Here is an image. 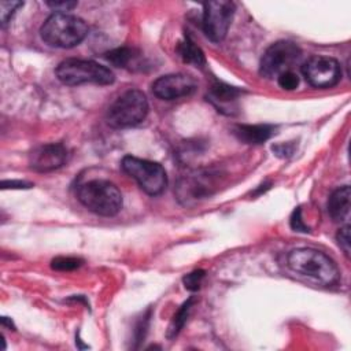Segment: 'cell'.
I'll return each instance as SVG.
<instances>
[{
  "label": "cell",
  "instance_id": "ffe728a7",
  "mask_svg": "<svg viewBox=\"0 0 351 351\" xmlns=\"http://www.w3.org/2000/svg\"><path fill=\"white\" fill-rule=\"evenodd\" d=\"M204 274H206V271L202 270V269L191 271L189 274H186V276L182 278L184 287H185L188 291H192V292L197 291V289L200 288V285H202V281H203V278H204Z\"/></svg>",
  "mask_w": 351,
  "mask_h": 351
},
{
  "label": "cell",
  "instance_id": "e0dca14e",
  "mask_svg": "<svg viewBox=\"0 0 351 351\" xmlns=\"http://www.w3.org/2000/svg\"><path fill=\"white\" fill-rule=\"evenodd\" d=\"M138 56H140V53L134 48H129V47L115 48L106 53V59L110 63H112L117 67H123V69H130V70L136 67Z\"/></svg>",
  "mask_w": 351,
  "mask_h": 351
},
{
  "label": "cell",
  "instance_id": "44dd1931",
  "mask_svg": "<svg viewBox=\"0 0 351 351\" xmlns=\"http://www.w3.org/2000/svg\"><path fill=\"white\" fill-rule=\"evenodd\" d=\"M278 85L285 90H293L299 85V77L293 70L285 71L277 77Z\"/></svg>",
  "mask_w": 351,
  "mask_h": 351
},
{
  "label": "cell",
  "instance_id": "d6986e66",
  "mask_svg": "<svg viewBox=\"0 0 351 351\" xmlns=\"http://www.w3.org/2000/svg\"><path fill=\"white\" fill-rule=\"evenodd\" d=\"M81 265H82V259L75 256H58L51 262V267L59 271H70L80 267Z\"/></svg>",
  "mask_w": 351,
  "mask_h": 351
},
{
  "label": "cell",
  "instance_id": "52a82bcc",
  "mask_svg": "<svg viewBox=\"0 0 351 351\" xmlns=\"http://www.w3.org/2000/svg\"><path fill=\"white\" fill-rule=\"evenodd\" d=\"M302 51L292 41H277L271 44L262 55L259 73L265 78H277L280 74L292 70L300 60Z\"/></svg>",
  "mask_w": 351,
  "mask_h": 351
},
{
  "label": "cell",
  "instance_id": "ac0fdd59",
  "mask_svg": "<svg viewBox=\"0 0 351 351\" xmlns=\"http://www.w3.org/2000/svg\"><path fill=\"white\" fill-rule=\"evenodd\" d=\"M195 299L193 298H189L186 302H184L181 304V307L178 308V311L173 315L170 324H169V328H167V339H174L180 332L181 329L184 328L186 319H188V315H189V311L192 308V304H193Z\"/></svg>",
  "mask_w": 351,
  "mask_h": 351
},
{
  "label": "cell",
  "instance_id": "6da1fadb",
  "mask_svg": "<svg viewBox=\"0 0 351 351\" xmlns=\"http://www.w3.org/2000/svg\"><path fill=\"white\" fill-rule=\"evenodd\" d=\"M288 266L321 285L332 287L339 282L340 271L332 258L315 248H295L287 256Z\"/></svg>",
  "mask_w": 351,
  "mask_h": 351
},
{
  "label": "cell",
  "instance_id": "8992f818",
  "mask_svg": "<svg viewBox=\"0 0 351 351\" xmlns=\"http://www.w3.org/2000/svg\"><path fill=\"white\" fill-rule=\"evenodd\" d=\"M121 166L123 171L136 180L140 188L151 196L162 193L167 185L166 170L158 162L128 155L122 159Z\"/></svg>",
  "mask_w": 351,
  "mask_h": 351
},
{
  "label": "cell",
  "instance_id": "d4e9b609",
  "mask_svg": "<svg viewBox=\"0 0 351 351\" xmlns=\"http://www.w3.org/2000/svg\"><path fill=\"white\" fill-rule=\"evenodd\" d=\"M47 5L56 12H67L77 7V1H47Z\"/></svg>",
  "mask_w": 351,
  "mask_h": 351
},
{
  "label": "cell",
  "instance_id": "484cf974",
  "mask_svg": "<svg viewBox=\"0 0 351 351\" xmlns=\"http://www.w3.org/2000/svg\"><path fill=\"white\" fill-rule=\"evenodd\" d=\"M273 151L278 155V156H289L292 155L293 152V144H289V143H285V144H278V145H274L273 147Z\"/></svg>",
  "mask_w": 351,
  "mask_h": 351
},
{
  "label": "cell",
  "instance_id": "9a60e30c",
  "mask_svg": "<svg viewBox=\"0 0 351 351\" xmlns=\"http://www.w3.org/2000/svg\"><path fill=\"white\" fill-rule=\"evenodd\" d=\"M351 191L348 185L337 188L328 200V213L335 222H344L350 215Z\"/></svg>",
  "mask_w": 351,
  "mask_h": 351
},
{
  "label": "cell",
  "instance_id": "8fae6325",
  "mask_svg": "<svg viewBox=\"0 0 351 351\" xmlns=\"http://www.w3.org/2000/svg\"><path fill=\"white\" fill-rule=\"evenodd\" d=\"M196 90V81L184 73L166 74L152 84V92L162 100H176L191 96Z\"/></svg>",
  "mask_w": 351,
  "mask_h": 351
},
{
  "label": "cell",
  "instance_id": "7402d4cb",
  "mask_svg": "<svg viewBox=\"0 0 351 351\" xmlns=\"http://www.w3.org/2000/svg\"><path fill=\"white\" fill-rule=\"evenodd\" d=\"M22 1H0V18H1V25L4 26L11 15L15 12L16 8L22 7Z\"/></svg>",
  "mask_w": 351,
  "mask_h": 351
},
{
  "label": "cell",
  "instance_id": "4316f807",
  "mask_svg": "<svg viewBox=\"0 0 351 351\" xmlns=\"http://www.w3.org/2000/svg\"><path fill=\"white\" fill-rule=\"evenodd\" d=\"M30 186H33V184L26 182V181H3L1 182V188L3 189H7V188L21 189V188H30Z\"/></svg>",
  "mask_w": 351,
  "mask_h": 351
},
{
  "label": "cell",
  "instance_id": "603a6c76",
  "mask_svg": "<svg viewBox=\"0 0 351 351\" xmlns=\"http://www.w3.org/2000/svg\"><path fill=\"white\" fill-rule=\"evenodd\" d=\"M336 239H337L339 247L341 248L344 255L348 258L350 256V226L344 225L343 228H340Z\"/></svg>",
  "mask_w": 351,
  "mask_h": 351
},
{
  "label": "cell",
  "instance_id": "7c38bea8",
  "mask_svg": "<svg viewBox=\"0 0 351 351\" xmlns=\"http://www.w3.org/2000/svg\"><path fill=\"white\" fill-rule=\"evenodd\" d=\"M67 148L60 143L44 144L33 149L29 155V165L38 173H48L62 167L67 160Z\"/></svg>",
  "mask_w": 351,
  "mask_h": 351
},
{
  "label": "cell",
  "instance_id": "277c9868",
  "mask_svg": "<svg viewBox=\"0 0 351 351\" xmlns=\"http://www.w3.org/2000/svg\"><path fill=\"white\" fill-rule=\"evenodd\" d=\"M55 74L60 82L70 86L82 84L110 85L114 82V73L108 67L93 60L74 58L60 62Z\"/></svg>",
  "mask_w": 351,
  "mask_h": 351
},
{
  "label": "cell",
  "instance_id": "9c48e42d",
  "mask_svg": "<svg viewBox=\"0 0 351 351\" xmlns=\"http://www.w3.org/2000/svg\"><path fill=\"white\" fill-rule=\"evenodd\" d=\"M236 4L226 0H215L203 4V32L213 43H219L226 37L232 19L234 16Z\"/></svg>",
  "mask_w": 351,
  "mask_h": 351
},
{
  "label": "cell",
  "instance_id": "cb8c5ba5",
  "mask_svg": "<svg viewBox=\"0 0 351 351\" xmlns=\"http://www.w3.org/2000/svg\"><path fill=\"white\" fill-rule=\"evenodd\" d=\"M289 222H291V228H292L295 232H303V233H306V232L310 230L308 226H307V225L303 222V219H302V210H300V207H298V208L293 210Z\"/></svg>",
  "mask_w": 351,
  "mask_h": 351
},
{
  "label": "cell",
  "instance_id": "3957f363",
  "mask_svg": "<svg viewBox=\"0 0 351 351\" xmlns=\"http://www.w3.org/2000/svg\"><path fill=\"white\" fill-rule=\"evenodd\" d=\"M77 197L89 211L101 217H114L122 208V193L118 186L107 180H90L81 184Z\"/></svg>",
  "mask_w": 351,
  "mask_h": 351
},
{
  "label": "cell",
  "instance_id": "30bf717a",
  "mask_svg": "<svg viewBox=\"0 0 351 351\" xmlns=\"http://www.w3.org/2000/svg\"><path fill=\"white\" fill-rule=\"evenodd\" d=\"M302 73L307 82L314 88H332L341 78V67L339 62L333 58L321 55L308 58L302 66Z\"/></svg>",
  "mask_w": 351,
  "mask_h": 351
},
{
  "label": "cell",
  "instance_id": "2e32d148",
  "mask_svg": "<svg viewBox=\"0 0 351 351\" xmlns=\"http://www.w3.org/2000/svg\"><path fill=\"white\" fill-rule=\"evenodd\" d=\"M177 52L180 55V58L182 59V62L192 64L195 67H203L206 64V56L203 53V51L186 36L184 37L178 45H177Z\"/></svg>",
  "mask_w": 351,
  "mask_h": 351
},
{
  "label": "cell",
  "instance_id": "7a4b0ae2",
  "mask_svg": "<svg viewBox=\"0 0 351 351\" xmlns=\"http://www.w3.org/2000/svg\"><path fill=\"white\" fill-rule=\"evenodd\" d=\"M88 34V25L80 16L69 12H53L40 29V36L51 47L73 48Z\"/></svg>",
  "mask_w": 351,
  "mask_h": 351
},
{
  "label": "cell",
  "instance_id": "ba28073f",
  "mask_svg": "<svg viewBox=\"0 0 351 351\" xmlns=\"http://www.w3.org/2000/svg\"><path fill=\"white\" fill-rule=\"evenodd\" d=\"M219 171L213 170H199L184 176L178 180L176 193L180 203L185 206H192L202 199L208 197L218 185Z\"/></svg>",
  "mask_w": 351,
  "mask_h": 351
},
{
  "label": "cell",
  "instance_id": "4fadbf2b",
  "mask_svg": "<svg viewBox=\"0 0 351 351\" xmlns=\"http://www.w3.org/2000/svg\"><path fill=\"white\" fill-rule=\"evenodd\" d=\"M241 95V90L230 86L228 84L223 82H218L215 81L208 92V100L218 108V111H225L229 110V114L232 112L233 104L236 103V100L239 99V96Z\"/></svg>",
  "mask_w": 351,
  "mask_h": 351
},
{
  "label": "cell",
  "instance_id": "5bb4252c",
  "mask_svg": "<svg viewBox=\"0 0 351 351\" xmlns=\"http://www.w3.org/2000/svg\"><path fill=\"white\" fill-rule=\"evenodd\" d=\"M276 128L271 125H234L232 133L237 140L245 144H262L274 134Z\"/></svg>",
  "mask_w": 351,
  "mask_h": 351
},
{
  "label": "cell",
  "instance_id": "5b68a950",
  "mask_svg": "<svg viewBox=\"0 0 351 351\" xmlns=\"http://www.w3.org/2000/svg\"><path fill=\"white\" fill-rule=\"evenodd\" d=\"M148 101L138 89H129L118 96L107 110V123L111 128L122 129L136 126L145 119Z\"/></svg>",
  "mask_w": 351,
  "mask_h": 351
}]
</instances>
